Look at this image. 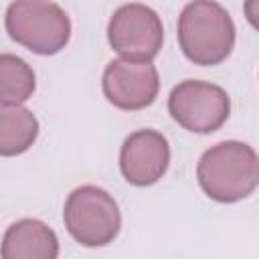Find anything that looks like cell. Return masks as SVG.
<instances>
[{
  "label": "cell",
  "mask_w": 259,
  "mask_h": 259,
  "mask_svg": "<svg viewBox=\"0 0 259 259\" xmlns=\"http://www.w3.org/2000/svg\"><path fill=\"white\" fill-rule=\"evenodd\" d=\"M196 178L208 198L223 204L239 202L259 186V156L245 142H219L200 156Z\"/></svg>",
  "instance_id": "6da1fadb"
},
{
  "label": "cell",
  "mask_w": 259,
  "mask_h": 259,
  "mask_svg": "<svg viewBox=\"0 0 259 259\" xmlns=\"http://www.w3.org/2000/svg\"><path fill=\"white\" fill-rule=\"evenodd\" d=\"M107 42L130 61H152L164 42V26L156 10L130 2L119 6L107 24Z\"/></svg>",
  "instance_id": "8992f818"
},
{
  "label": "cell",
  "mask_w": 259,
  "mask_h": 259,
  "mask_svg": "<svg viewBox=\"0 0 259 259\" xmlns=\"http://www.w3.org/2000/svg\"><path fill=\"white\" fill-rule=\"evenodd\" d=\"M243 12H245V18L249 20V24L259 30V0H247L243 4Z\"/></svg>",
  "instance_id": "7c38bea8"
},
{
  "label": "cell",
  "mask_w": 259,
  "mask_h": 259,
  "mask_svg": "<svg viewBox=\"0 0 259 259\" xmlns=\"http://www.w3.org/2000/svg\"><path fill=\"white\" fill-rule=\"evenodd\" d=\"M59 239L55 231L38 219L12 223L2 239V259H57Z\"/></svg>",
  "instance_id": "9c48e42d"
},
{
  "label": "cell",
  "mask_w": 259,
  "mask_h": 259,
  "mask_svg": "<svg viewBox=\"0 0 259 259\" xmlns=\"http://www.w3.org/2000/svg\"><path fill=\"white\" fill-rule=\"evenodd\" d=\"M36 87L34 71L16 55H0V103L2 107H20Z\"/></svg>",
  "instance_id": "8fae6325"
},
{
  "label": "cell",
  "mask_w": 259,
  "mask_h": 259,
  "mask_svg": "<svg viewBox=\"0 0 259 259\" xmlns=\"http://www.w3.org/2000/svg\"><path fill=\"white\" fill-rule=\"evenodd\" d=\"M105 99L123 111H138L152 105L160 91V75L152 61L113 59L101 79Z\"/></svg>",
  "instance_id": "52a82bcc"
},
{
  "label": "cell",
  "mask_w": 259,
  "mask_h": 259,
  "mask_svg": "<svg viewBox=\"0 0 259 259\" xmlns=\"http://www.w3.org/2000/svg\"><path fill=\"white\" fill-rule=\"evenodd\" d=\"M4 26L8 36L34 55H57L71 38V20L55 2L18 0L8 4Z\"/></svg>",
  "instance_id": "3957f363"
},
{
  "label": "cell",
  "mask_w": 259,
  "mask_h": 259,
  "mask_svg": "<svg viewBox=\"0 0 259 259\" xmlns=\"http://www.w3.org/2000/svg\"><path fill=\"white\" fill-rule=\"evenodd\" d=\"M168 113L188 132L212 134L229 119L231 97L214 83L186 79L170 91Z\"/></svg>",
  "instance_id": "5b68a950"
},
{
  "label": "cell",
  "mask_w": 259,
  "mask_h": 259,
  "mask_svg": "<svg viewBox=\"0 0 259 259\" xmlns=\"http://www.w3.org/2000/svg\"><path fill=\"white\" fill-rule=\"evenodd\" d=\"M38 136V119L26 107L0 109V154L18 156L26 152Z\"/></svg>",
  "instance_id": "30bf717a"
},
{
  "label": "cell",
  "mask_w": 259,
  "mask_h": 259,
  "mask_svg": "<svg viewBox=\"0 0 259 259\" xmlns=\"http://www.w3.org/2000/svg\"><path fill=\"white\" fill-rule=\"evenodd\" d=\"M176 36L188 61L212 67L231 55L235 47V22L219 2L196 0L182 8Z\"/></svg>",
  "instance_id": "7a4b0ae2"
},
{
  "label": "cell",
  "mask_w": 259,
  "mask_h": 259,
  "mask_svg": "<svg viewBox=\"0 0 259 259\" xmlns=\"http://www.w3.org/2000/svg\"><path fill=\"white\" fill-rule=\"evenodd\" d=\"M69 235L83 247H105L121 229V212L113 196L93 184L75 188L63 208Z\"/></svg>",
  "instance_id": "277c9868"
},
{
  "label": "cell",
  "mask_w": 259,
  "mask_h": 259,
  "mask_svg": "<svg viewBox=\"0 0 259 259\" xmlns=\"http://www.w3.org/2000/svg\"><path fill=\"white\" fill-rule=\"evenodd\" d=\"M170 144L156 130L132 132L119 150V170L134 186H152L168 170Z\"/></svg>",
  "instance_id": "ba28073f"
}]
</instances>
